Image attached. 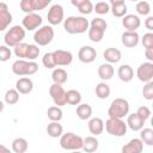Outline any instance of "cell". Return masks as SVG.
<instances>
[{
  "label": "cell",
  "mask_w": 153,
  "mask_h": 153,
  "mask_svg": "<svg viewBox=\"0 0 153 153\" xmlns=\"http://www.w3.org/2000/svg\"><path fill=\"white\" fill-rule=\"evenodd\" d=\"M88 27H90V23L82 16H71L63 19V29L67 33L71 35L84 33L88 30Z\"/></svg>",
  "instance_id": "cell-1"
},
{
  "label": "cell",
  "mask_w": 153,
  "mask_h": 153,
  "mask_svg": "<svg viewBox=\"0 0 153 153\" xmlns=\"http://www.w3.org/2000/svg\"><path fill=\"white\" fill-rule=\"evenodd\" d=\"M38 71V65L35 61L18 59L12 63V72L18 76L33 75Z\"/></svg>",
  "instance_id": "cell-2"
},
{
  "label": "cell",
  "mask_w": 153,
  "mask_h": 153,
  "mask_svg": "<svg viewBox=\"0 0 153 153\" xmlns=\"http://www.w3.org/2000/svg\"><path fill=\"white\" fill-rule=\"evenodd\" d=\"M130 105L127 99L124 98H115L109 109H108V115L109 117H115V118H123L129 114Z\"/></svg>",
  "instance_id": "cell-3"
},
{
  "label": "cell",
  "mask_w": 153,
  "mask_h": 153,
  "mask_svg": "<svg viewBox=\"0 0 153 153\" xmlns=\"http://www.w3.org/2000/svg\"><path fill=\"white\" fill-rule=\"evenodd\" d=\"M60 146L61 148L66 149V151H78L82 148V137L72 133V131H67V133H62V135L60 136Z\"/></svg>",
  "instance_id": "cell-4"
},
{
  "label": "cell",
  "mask_w": 153,
  "mask_h": 153,
  "mask_svg": "<svg viewBox=\"0 0 153 153\" xmlns=\"http://www.w3.org/2000/svg\"><path fill=\"white\" fill-rule=\"evenodd\" d=\"M105 130L108 131V134L112 135V136H124L127 133V123L124 121H122V118H115V117H109L105 122Z\"/></svg>",
  "instance_id": "cell-5"
},
{
  "label": "cell",
  "mask_w": 153,
  "mask_h": 153,
  "mask_svg": "<svg viewBox=\"0 0 153 153\" xmlns=\"http://www.w3.org/2000/svg\"><path fill=\"white\" fill-rule=\"evenodd\" d=\"M24 38H25V29L20 25H13L5 33L4 42L7 47L11 48V47H14L18 43L23 42Z\"/></svg>",
  "instance_id": "cell-6"
},
{
  "label": "cell",
  "mask_w": 153,
  "mask_h": 153,
  "mask_svg": "<svg viewBox=\"0 0 153 153\" xmlns=\"http://www.w3.org/2000/svg\"><path fill=\"white\" fill-rule=\"evenodd\" d=\"M53 38H54V29L50 25H44L37 29L33 35V41L36 42V44L41 47L48 45L53 41Z\"/></svg>",
  "instance_id": "cell-7"
},
{
  "label": "cell",
  "mask_w": 153,
  "mask_h": 153,
  "mask_svg": "<svg viewBox=\"0 0 153 153\" xmlns=\"http://www.w3.org/2000/svg\"><path fill=\"white\" fill-rule=\"evenodd\" d=\"M49 96L51 97L53 102L57 106H63L66 105V91L60 84H53L49 87Z\"/></svg>",
  "instance_id": "cell-8"
},
{
  "label": "cell",
  "mask_w": 153,
  "mask_h": 153,
  "mask_svg": "<svg viewBox=\"0 0 153 153\" xmlns=\"http://www.w3.org/2000/svg\"><path fill=\"white\" fill-rule=\"evenodd\" d=\"M63 18H65V11L61 5L55 4L48 10L47 19L50 25H59L60 23L63 22Z\"/></svg>",
  "instance_id": "cell-9"
},
{
  "label": "cell",
  "mask_w": 153,
  "mask_h": 153,
  "mask_svg": "<svg viewBox=\"0 0 153 153\" xmlns=\"http://www.w3.org/2000/svg\"><path fill=\"white\" fill-rule=\"evenodd\" d=\"M42 17L35 12H31V13H26L25 17L23 18L22 20V24H23V27L27 31H33L35 29L39 27L42 25Z\"/></svg>",
  "instance_id": "cell-10"
},
{
  "label": "cell",
  "mask_w": 153,
  "mask_h": 153,
  "mask_svg": "<svg viewBox=\"0 0 153 153\" xmlns=\"http://www.w3.org/2000/svg\"><path fill=\"white\" fill-rule=\"evenodd\" d=\"M136 76L142 82L152 81L153 79V63L152 62H143L137 67Z\"/></svg>",
  "instance_id": "cell-11"
},
{
  "label": "cell",
  "mask_w": 153,
  "mask_h": 153,
  "mask_svg": "<svg viewBox=\"0 0 153 153\" xmlns=\"http://www.w3.org/2000/svg\"><path fill=\"white\" fill-rule=\"evenodd\" d=\"M53 57L55 66H69L73 61V54L68 50L57 49L53 51Z\"/></svg>",
  "instance_id": "cell-12"
},
{
  "label": "cell",
  "mask_w": 153,
  "mask_h": 153,
  "mask_svg": "<svg viewBox=\"0 0 153 153\" xmlns=\"http://www.w3.org/2000/svg\"><path fill=\"white\" fill-rule=\"evenodd\" d=\"M96 57H97V51L94 48L90 45H84L78 51V59L82 63H91L96 60Z\"/></svg>",
  "instance_id": "cell-13"
},
{
  "label": "cell",
  "mask_w": 153,
  "mask_h": 153,
  "mask_svg": "<svg viewBox=\"0 0 153 153\" xmlns=\"http://www.w3.org/2000/svg\"><path fill=\"white\" fill-rule=\"evenodd\" d=\"M12 23V14L8 10L7 4L0 2V31H4Z\"/></svg>",
  "instance_id": "cell-14"
},
{
  "label": "cell",
  "mask_w": 153,
  "mask_h": 153,
  "mask_svg": "<svg viewBox=\"0 0 153 153\" xmlns=\"http://www.w3.org/2000/svg\"><path fill=\"white\" fill-rule=\"evenodd\" d=\"M122 25L127 31H136L141 25V20L136 14H126L122 17Z\"/></svg>",
  "instance_id": "cell-15"
},
{
  "label": "cell",
  "mask_w": 153,
  "mask_h": 153,
  "mask_svg": "<svg viewBox=\"0 0 153 153\" xmlns=\"http://www.w3.org/2000/svg\"><path fill=\"white\" fill-rule=\"evenodd\" d=\"M140 36L136 31H124L121 36V42L127 48H134L139 44Z\"/></svg>",
  "instance_id": "cell-16"
},
{
  "label": "cell",
  "mask_w": 153,
  "mask_h": 153,
  "mask_svg": "<svg viewBox=\"0 0 153 153\" xmlns=\"http://www.w3.org/2000/svg\"><path fill=\"white\" fill-rule=\"evenodd\" d=\"M145 122H146V121H145L143 118H141L136 112H133V114L128 115L126 123H127V127H129L131 130L139 131V130H141V129L143 128Z\"/></svg>",
  "instance_id": "cell-17"
},
{
  "label": "cell",
  "mask_w": 153,
  "mask_h": 153,
  "mask_svg": "<svg viewBox=\"0 0 153 153\" xmlns=\"http://www.w3.org/2000/svg\"><path fill=\"white\" fill-rule=\"evenodd\" d=\"M16 90L22 94H27L33 90V82L27 76L19 78L16 82Z\"/></svg>",
  "instance_id": "cell-18"
},
{
  "label": "cell",
  "mask_w": 153,
  "mask_h": 153,
  "mask_svg": "<svg viewBox=\"0 0 153 153\" xmlns=\"http://www.w3.org/2000/svg\"><path fill=\"white\" fill-rule=\"evenodd\" d=\"M142 149H143V142L141 139L137 137L131 139L127 145L122 147L123 153H141Z\"/></svg>",
  "instance_id": "cell-19"
},
{
  "label": "cell",
  "mask_w": 153,
  "mask_h": 153,
  "mask_svg": "<svg viewBox=\"0 0 153 153\" xmlns=\"http://www.w3.org/2000/svg\"><path fill=\"white\" fill-rule=\"evenodd\" d=\"M88 130L92 135L97 136L104 131V121L100 117H92L88 121Z\"/></svg>",
  "instance_id": "cell-20"
},
{
  "label": "cell",
  "mask_w": 153,
  "mask_h": 153,
  "mask_svg": "<svg viewBox=\"0 0 153 153\" xmlns=\"http://www.w3.org/2000/svg\"><path fill=\"white\" fill-rule=\"evenodd\" d=\"M103 56H104V59H105V61L106 62H109V63H118L120 61H121V59H122V53L117 49V48H106L105 50H104V53H103Z\"/></svg>",
  "instance_id": "cell-21"
},
{
  "label": "cell",
  "mask_w": 153,
  "mask_h": 153,
  "mask_svg": "<svg viewBox=\"0 0 153 153\" xmlns=\"http://www.w3.org/2000/svg\"><path fill=\"white\" fill-rule=\"evenodd\" d=\"M117 75H118L121 81L129 82L134 78V71L129 65H121L117 69Z\"/></svg>",
  "instance_id": "cell-22"
},
{
  "label": "cell",
  "mask_w": 153,
  "mask_h": 153,
  "mask_svg": "<svg viewBox=\"0 0 153 153\" xmlns=\"http://www.w3.org/2000/svg\"><path fill=\"white\" fill-rule=\"evenodd\" d=\"M114 67L111 63L109 62H105V63H102L99 67H98V76L103 80V81H106V80H110L112 76H114Z\"/></svg>",
  "instance_id": "cell-23"
},
{
  "label": "cell",
  "mask_w": 153,
  "mask_h": 153,
  "mask_svg": "<svg viewBox=\"0 0 153 153\" xmlns=\"http://www.w3.org/2000/svg\"><path fill=\"white\" fill-rule=\"evenodd\" d=\"M63 133V127L60 124L59 121H50V123L47 126V134L50 137H60Z\"/></svg>",
  "instance_id": "cell-24"
},
{
  "label": "cell",
  "mask_w": 153,
  "mask_h": 153,
  "mask_svg": "<svg viewBox=\"0 0 153 153\" xmlns=\"http://www.w3.org/2000/svg\"><path fill=\"white\" fill-rule=\"evenodd\" d=\"M76 116L82 121L90 120L91 116H92V106L90 104H87V103L78 104V106H76Z\"/></svg>",
  "instance_id": "cell-25"
},
{
  "label": "cell",
  "mask_w": 153,
  "mask_h": 153,
  "mask_svg": "<svg viewBox=\"0 0 153 153\" xmlns=\"http://www.w3.org/2000/svg\"><path fill=\"white\" fill-rule=\"evenodd\" d=\"M98 146H99V142L96 139V136H86L85 139H82V148L81 149H84L87 153H92V152L97 151Z\"/></svg>",
  "instance_id": "cell-26"
},
{
  "label": "cell",
  "mask_w": 153,
  "mask_h": 153,
  "mask_svg": "<svg viewBox=\"0 0 153 153\" xmlns=\"http://www.w3.org/2000/svg\"><path fill=\"white\" fill-rule=\"evenodd\" d=\"M94 92H96V96L99 98V99H106L109 96H110V86L105 82V81H102V82H98L96 85V88H94Z\"/></svg>",
  "instance_id": "cell-27"
},
{
  "label": "cell",
  "mask_w": 153,
  "mask_h": 153,
  "mask_svg": "<svg viewBox=\"0 0 153 153\" xmlns=\"http://www.w3.org/2000/svg\"><path fill=\"white\" fill-rule=\"evenodd\" d=\"M81 93L76 90H68L66 91V104L69 105H78L81 103Z\"/></svg>",
  "instance_id": "cell-28"
},
{
  "label": "cell",
  "mask_w": 153,
  "mask_h": 153,
  "mask_svg": "<svg viewBox=\"0 0 153 153\" xmlns=\"http://www.w3.org/2000/svg\"><path fill=\"white\" fill-rule=\"evenodd\" d=\"M29 143L24 137H16L12 141V151L14 153H24L27 151Z\"/></svg>",
  "instance_id": "cell-29"
},
{
  "label": "cell",
  "mask_w": 153,
  "mask_h": 153,
  "mask_svg": "<svg viewBox=\"0 0 153 153\" xmlns=\"http://www.w3.org/2000/svg\"><path fill=\"white\" fill-rule=\"evenodd\" d=\"M51 79L55 84H60V85H63L67 79H68V75H67V72L63 69V68H55L51 73Z\"/></svg>",
  "instance_id": "cell-30"
},
{
  "label": "cell",
  "mask_w": 153,
  "mask_h": 153,
  "mask_svg": "<svg viewBox=\"0 0 153 153\" xmlns=\"http://www.w3.org/2000/svg\"><path fill=\"white\" fill-rule=\"evenodd\" d=\"M47 116L50 121H61L62 117H63V112H62V109L61 106H57V105H54V106H50L48 108L47 110Z\"/></svg>",
  "instance_id": "cell-31"
},
{
  "label": "cell",
  "mask_w": 153,
  "mask_h": 153,
  "mask_svg": "<svg viewBox=\"0 0 153 153\" xmlns=\"http://www.w3.org/2000/svg\"><path fill=\"white\" fill-rule=\"evenodd\" d=\"M104 33L105 31L102 30V29H98V27H93V26H90L88 30H87V35H88V38L90 41L92 42H100L104 37Z\"/></svg>",
  "instance_id": "cell-32"
},
{
  "label": "cell",
  "mask_w": 153,
  "mask_h": 153,
  "mask_svg": "<svg viewBox=\"0 0 153 153\" xmlns=\"http://www.w3.org/2000/svg\"><path fill=\"white\" fill-rule=\"evenodd\" d=\"M5 103L8 105H14L19 100V92L16 88H10L5 93Z\"/></svg>",
  "instance_id": "cell-33"
},
{
  "label": "cell",
  "mask_w": 153,
  "mask_h": 153,
  "mask_svg": "<svg viewBox=\"0 0 153 153\" xmlns=\"http://www.w3.org/2000/svg\"><path fill=\"white\" fill-rule=\"evenodd\" d=\"M140 139L142 140L143 143H146L147 146H152L153 145V129L152 128H142L140 130Z\"/></svg>",
  "instance_id": "cell-34"
},
{
  "label": "cell",
  "mask_w": 153,
  "mask_h": 153,
  "mask_svg": "<svg viewBox=\"0 0 153 153\" xmlns=\"http://www.w3.org/2000/svg\"><path fill=\"white\" fill-rule=\"evenodd\" d=\"M110 11H111V13L115 16V17H117V18H122V17H124L126 14H127V5H126V2L124 4H118V5H111V7H110Z\"/></svg>",
  "instance_id": "cell-35"
},
{
  "label": "cell",
  "mask_w": 153,
  "mask_h": 153,
  "mask_svg": "<svg viewBox=\"0 0 153 153\" xmlns=\"http://www.w3.org/2000/svg\"><path fill=\"white\" fill-rule=\"evenodd\" d=\"M135 10H136L137 14H140V16H148L149 12H151V5H149L148 1L141 0V1H139L136 4Z\"/></svg>",
  "instance_id": "cell-36"
},
{
  "label": "cell",
  "mask_w": 153,
  "mask_h": 153,
  "mask_svg": "<svg viewBox=\"0 0 153 153\" xmlns=\"http://www.w3.org/2000/svg\"><path fill=\"white\" fill-rule=\"evenodd\" d=\"M19 6H20V10H22L24 13H31V12L37 11V10H36L35 0H20Z\"/></svg>",
  "instance_id": "cell-37"
},
{
  "label": "cell",
  "mask_w": 153,
  "mask_h": 153,
  "mask_svg": "<svg viewBox=\"0 0 153 153\" xmlns=\"http://www.w3.org/2000/svg\"><path fill=\"white\" fill-rule=\"evenodd\" d=\"M27 47L29 44L27 43H24V42H20L18 43L17 45H14V55L19 59H25L26 57V51H27Z\"/></svg>",
  "instance_id": "cell-38"
},
{
  "label": "cell",
  "mask_w": 153,
  "mask_h": 153,
  "mask_svg": "<svg viewBox=\"0 0 153 153\" xmlns=\"http://www.w3.org/2000/svg\"><path fill=\"white\" fill-rule=\"evenodd\" d=\"M39 53H41V50H39V48L36 44H29L27 51H26V57L25 59L26 60H30V61H35L38 57Z\"/></svg>",
  "instance_id": "cell-39"
},
{
  "label": "cell",
  "mask_w": 153,
  "mask_h": 153,
  "mask_svg": "<svg viewBox=\"0 0 153 153\" xmlns=\"http://www.w3.org/2000/svg\"><path fill=\"white\" fill-rule=\"evenodd\" d=\"M93 11H96V13H98L100 16L106 14L110 11V5L108 2H105V1H99L93 6Z\"/></svg>",
  "instance_id": "cell-40"
},
{
  "label": "cell",
  "mask_w": 153,
  "mask_h": 153,
  "mask_svg": "<svg viewBox=\"0 0 153 153\" xmlns=\"http://www.w3.org/2000/svg\"><path fill=\"white\" fill-rule=\"evenodd\" d=\"M142 96L147 100H152L153 99V81L145 82V86L142 88Z\"/></svg>",
  "instance_id": "cell-41"
},
{
  "label": "cell",
  "mask_w": 153,
  "mask_h": 153,
  "mask_svg": "<svg viewBox=\"0 0 153 153\" xmlns=\"http://www.w3.org/2000/svg\"><path fill=\"white\" fill-rule=\"evenodd\" d=\"M42 63L45 68L48 69H53L55 66V62H54V57H53V53H45L42 57Z\"/></svg>",
  "instance_id": "cell-42"
},
{
  "label": "cell",
  "mask_w": 153,
  "mask_h": 153,
  "mask_svg": "<svg viewBox=\"0 0 153 153\" xmlns=\"http://www.w3.org/2000/svg\"><path fill=\"white\" fill-rule=\"evenodd\" d=\"M78 11L81 13V14H90V13H92V11H93V4L91 2V0H87V1H85V2H82L81 5H79L78 7Z\"/></svg>",
  "instance_id": "cell-43"
},
{
  "label": "cell",
  "mask_w": 153,
  "mask_h": 153,
  "mask_svg": "<svg viewBox=\"0 0 153 153\" xmlns=\"http://www.w3.org/2000/svg\"><path fill=\"white\" fill-rule=\"evenodd\" d=\"M11 55H12V51H11L10 47H7L6 44L5 45H0V61L1 62L8 61Z\"/></svg>",
  "instance_id": "cell-44"
},
{
  "label": "cell",
  "mask_w": 153,
  "mask_h": 153,
  "mask_svg": "<svg viewBox=\"0 0 153 153\" xmlns=\"http://www.w3.org/2000/svg\"><path fill=\"white\" fill-rule=\"evenodd\" d=\"M90 26L98 27V29H102V30H104V31H105V30H106V27H108V24H106V22H105L103 18L97 17V18H93V19L91 20Z\"/></svg>",
  "instance_id": "cell-45"
},
{
  "label": "cell",
  "mask_w": 153,
  "mask_h": 153,
  "mask_svg": "<svg viewBox=\"0 0 153 153\" xmlns=\"http://www.w3.org/2000/svg\"><path fill=\"white\" fill-rule=\"evenodd\" d=\"M141 42H142V45H143L145 49L153 48V33H152V32L145 33L143 37L141 38Z\"/></svg>",
  "instance_id": "cell-46"
},
{
  "label": "cell",
  "mask_w": 153,
  "mask_h": 153,
  "mask_svg": "<svg viewBox=\"0 0 153 153\" xmlns=\"http://www.w3.org/2000/svg\"><path fill=\"white\" fill-rule=\"evenodd\" d=\"M136 114H137L141 118H143L145 121H147V120L151 117V110H149V108H147V106H145V105L139 106L137 110H136Z\"/></svg>",
  "instance_id": "cell-47"
},
{
  "label": "cell",
  "mask_w": 153,
  "mask_h": 153,
  "mask_svg": "<svg viewBox=\"0 0 153 153\" xmlns=\"http://www.w3.org/2000/svg\"><path fill=\"white\" fill-rule=\"evenodd\" d=\"M51 2V0H35L36 4V10H44L49 4Z\"/></svg>",
  "instance_id": "cell-48"
},
{
  "label": "cell",
  "mask_w": 153,
  "mask_h": 153,
  "mask_svg": "<svg viewBox=\"0 0 153 153\" xmlns=\"http://www.w3.org/2000/svg\"><path fill=\"white\" fill-rule=\"evenodd\" d=\"M145 26H146V29H148L149 31H152L153 30V17H147L146 19H145Z\"/></svg>",
  "instance_id": "cell-49"
},
{
  "label": "cell",
  "mask_w": 153,
  "mask_h": 153,
  "mask_svg": "<svg viewBox=\"0 0 153 153\" xmlns=\"http://www.w3.org/2000/svg\"><path fill=\"white\" fill-rule=\"evenodd\" d=\"M145 56H146V59H147L149 62H152V61H153V48L145 49Z\"/></svg>",
  "instance_id": "cell-50"
},
{
  "label": "cell",
  "mask_w": 153,
  "mask_h": 153,
  "mask_svg": "<svg viewBox=\"0 0 153 153\" xmlns=\"http://www.w3.org/2000/svg\"><path fill=\"white\" fill-rule=\"evenodd\" d=\"M85 1H87V0H71V4H72L73 6H75V7H78L79 5H81V4L85 2Z\"/></svg>",
  "instance_id": "cell-51"
},
{
  "label": "cell",
  "mask_w": 153,
  "mask_h": 153,
  "mask_svg": "<svg viewBox=\"0 0 153 153\" xmlns=\"http://www.w3.org/2000/svg\"><path fill=\"white\" fill-rule=\"evenodd\" d=\"M10 152V148L4 146V145H0V153H8Z\"/></svg>",
  "instance_id": "cell-52"
},
{
  "label": "cell",
  "mask_w": 153,
  "mask_h": 153,
  "mask_svg": "<svg viewBox=\"0 0 153 153\" xmlns=\"http://www.w3.org/2000/svg\"><path fill=\"white\" fill-rule=\"evenodd\" d=\"M111 5H118V4H124V0H109Z\"/></svg>",
  "instance_id": "cell-53"
},
{
  "label": "cell",
  "mask_w": 153,
  "mask_h": 153,
  "mask_svg": "<svg viewBox=\"0 0 153 153\" xmlns=\"http://www.w3.org/2000/svg\"><path fill=\"white\" fill-rule=\"evenodd\" d=\"M4 109H5V104H4V102L0 100V114L4 111Z\"/></svg>",
  "instance_id": "cell-54"
},
{
  "label": "cell",
  "mask_w": 153,
  "mask_h": 153,
  "mask_svg": "<svg viewBox=\"0 0 153 153\" xmlns=\"http://www.w3.org/2000/svg\"><path fill=\"white\" fill-rule=\"evenodd\" d=\"M130 1H139V0H130Z\"/></svg>",
  "instance_id": "cell-55"
}]
</instances>
